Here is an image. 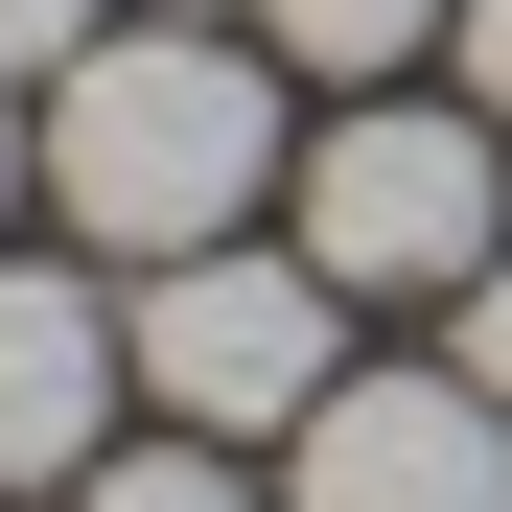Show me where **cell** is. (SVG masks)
I'll return each mask as SVG.
<instances>
[{"label": "cell", "instance_id": "obj_1", "mask_svg": "<svg viewBox=\"0 0 512 512\" xmlns=\"http://www.w3.org/2000/svg\"><path fill=\"white\" fill-rule=\"evenodd\" d=\"M280 163H303L280 140V70L210 47V24H117V47L47 70V210L94 256H210Z\"/></svg>", "mask_w": 512, "mask_h": 512}, {"label": "cell", "instance_id": "obj_2", "mask_svg": "<svg viewBox=\"0 0 512 512\" xmlns=\"http://www.w3.org/2000/svg\"><path fill=\"white\" fill-rule=\"evenodd\" d=\"M117 350H140V396L187 419V443H303V419H326V373H350V280H326V256L210 233V256H140Z\"/></svg>", "mask_w": 512, "mask_h": 512}, {"label": "cell", "instance_id": "obj_3", "mask_svg": "<svg viewBox=\"0 0 512 512\" xmlns=\"http://www.w3.org/2000/svg\"><path fill=\"white\" fill-rule=\"evenodd\" d=\"M303 187V256L350 303H466L489 256H512V163L489 117H419V94H326V140L280 163Z\"/></svg>", "mask_w": 512, "mask_h": 512}, {"label": "cell", "instance_id": "obj_4", "mask_svg": "<svg viewBox=\"0 0 512 512\" xmlns=\"http://www.w3.org/2000/svg\"><path fill=\"white\" fill-rule=\"evenodd\" d=\"M280 512H512V396H466V373H326V419L280 443Z\"/></svg>", "mask_w": 512, "mask_h": 512}, {"label": "cell", "instance_id": "obj_5", "mask_svg": "<svg viewBox=\"0 0 512 512\" xmlns=\"http://www.w3.org/2000/svg\"><path fill=\"white\" fill-rule=\"evenodd\" d=\"M117 303L94 280H47V256H0V489H70L94 466V419H117Z\"/></svg>", "mask_w": 512, "mask_h": 512}, {"label": "cell", "instance_id": "obj_6", "mask_svg": "<svg viewBox=\"0 0 512 512\" xmlns=\"http://www.w3.org/2000/svg\"><path fill=\"white\" fill-rule=\"evenodd\" d=\"M233 24L280 47V70H326V94H373L396 47H443V0H233Z\"/></svg>", "mask_w": 512, "mask_h": 512}, {"label": "cell", "instance_id": "obj_7", "mask_svg": "<svg viewBox=\"0 0 512 512\" xmlns=\"http://www.w3.org/2000/svg\"><path fill=\"white\" fill-rule=\"evenodd\" d=\"M70 512H280V489H233V443H187V419H163L140 466H117V443L70 466Z\"/></svg>", "mask_w": 512, "mask_h": 512}, {"label": "cell", "instance_id": "obj_8", "mask_svg": "<svg viewBox=\"0 0 512 512\" xmlns=\"http://www.w3.org/2000/svg\"><path fill=\"white\" fill-rule=\"evenodd\" d=\"M70 47H117V0H0V70H24V94H47Z\"/></svg>", "mask_w": 512, "mask_h": 512}, {"label": "cell", "instance_id": "obj_9", "mask_svg": "<svg viewBox=\"0 0 512 512\" xmlns=\"http://www.w3.org/2000/svg\"><path fill=\"white\" fill-rule=\"evenodd\" d=\"M443 373H466V396H512V256H489V280L443 303Z\"/></svg>", "mask_w": 512, "mask_h": 512}, {"label": "cell", "instance_id": "obj_10", "mask_svg": "<svg viewBox=\"0 0 512 512\" xmlns=\"http://www.w3.org/2000/svg\"><path fill=\"white\" fill-rule=\"evenodd\" d=\"M443 47H466V94L512 117V0H443Z\"/></svg>", "mask_w": 512, "mask_h": 512}, {"label": "cell", "instance_id": "obj_11", "mask_svg": "<svg viewBox=\"0 0 512 512\" xmlns=\"http://www.w3.org/2000/svg\"><path fill=\"white\" fill-rule=\"evenodd\" d=\"M0 187H47V117H24V70H0Z\"/></svg>", "mask_w": 512, "mask_h": 512}, {"label": "cell", "instance_id": "obj_12", "mask_svg": "<svg viewBox=\"0 0 512 512\" xmlns=\"http://www.w3.org/2000/svg\"><path fill=\"white\" fill-rule=\"evenodd\" d=\"M163 24H187V0H163Z\"/></svg>", "mask_w": 512, "mask_h": 512}]
</instances>
